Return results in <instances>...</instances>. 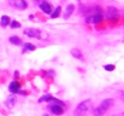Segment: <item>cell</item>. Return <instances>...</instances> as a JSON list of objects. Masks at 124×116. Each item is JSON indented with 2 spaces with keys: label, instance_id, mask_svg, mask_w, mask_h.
I'll list each match as a JSON object with an SVG mask.
<instances>
[{
  "label": "cell",
  "instance_id": "cell-7",
  "mask_svg": "<svg viewBox=\"0 0 124 116\" xmlns=\"http://www.w3.org/2000/svg\"><path fill=\"white\" fill-rule=\"evenodd\" d=\"M19 88H21V85H19V82H17V81L11 82V83H10V87H8L10 92H12V93L19 92Z\"/></svg>",
  "mask_w": 124,
  "mask_h": 116
},
{
  "label": "cell",
  "instance_id": "cell-19",
  "mask_svg": "<svg viewBox=\"0 0 124 116\" xmlns=\"http://www.w3.org/2000/svg\"><path fill=\"white\" fill-rule=\"evenodd\" d=\"M105 69L107 71H112V70H115V65L113 64H107V65H105Z\"/></svg>",
  "mask_w": 124,
  "mask_h": 116
},
{
  "label": "cell",
  "instance_id": "cell-15",
  "mask_svg": "<svg viewBox=\"0 0 124 116\" xmlns=\"http://www.w3.org/2000/svg\"><path fill=\"white\" fill-rule=\"evenodd\" d=\"M52 99H53V97L51 94H45V96H42L41 98L39 99V102L40 103L41 102H52Z\"/></svg>",
  "mask_w": 124,
  "mask_h": 116
},
{
  "label": "cell",
  "instance_id": "cell-4",
  "mask_svg": "<svg viewBox=\"0 0 124 116\" xmlns=\"http://www.w3.org/2000/svg\"><path fill=\"white\" fill-rule=\"evenodd\" d=\"M8 2H10L11 6H13L16 9H19V10H24L28 6L25 0H8Z\"/></svg>",
  "mask_w": 124,
  "mask_h": 116
},
{
  "label": "cell",
  "instance_id": "cell-20",
  "mask_svg": "<svg viewBox=\"0 0 124 116\" xmlns=\"http://www.w3.org/2000/svg\"><path fill=\"white\" fill-rule=\"evenodd\" d=\"M119 98L124 100V91H123V92H119Z\"/></svg>",
  "mask_w": 124,
  "mask_h": 116
},
{
  "label": "cell",
  "instance_id": "cell-13",
  "mask_svg": "<svg viewBox=\"0 0 124 116\" xmlns=\"http://www.w3.org/2000/svg\"><path fill=\"white\" fill-rule=\"evenodd\" d=\"M71 54H72L75 58H77V59H82V53H81V51H80L78 48H74V50L71 51Z\"/></svg>",
  "mask_w": 124,
  "mask_h": 116
},
{
  "label": "cell",
  "instance_id": "cell-17",
  "mask_svg": "<svg viewBox=\"0 0 124 116\" xmlns=\"http://www.w3.org/2000/svg\"><path fill=\"white\" fill-rule=\"evenodd\" d=\"M35 50V46L33 44H25L24 45V52L25 51H34Z\"/></svg>",
  "mask_w": 124,
  "mask_h": 116
},
{
  "label": "cell",
  "instance_id": "cell-21",
  "mask_svg": "<svg viewBox=\"0 0 124 116\" xmlns=\"http://www.w3.org/2000/svg\"><path fill=\"white\" fill-rule=\"evenodd\" d=\"M43 116H48V115H43Z\"/></svg>",
  "mask_w": 124,
  "mask_h": 116
},
{
  "label": "cell",
  "instance_id": "cell-18",
  "mask_svg": "<svg viewBox=\"0 0 124 116\" xmlns=\"http://www.w3.org/2000/svg\"><path fill=\"white\" fill-rule=\"evenodd\" d=\"M10 24H11L12 28H19L21 27V23L17 22V21H12V22H10Z\"/></svg>",
  "mask_w": 124,
  "mask_h": 116
},
{
  "label": "cell",
  "instance_id": "cell-6",
  "mask_svg": "<svg viewBox=\"0 0 124 116\" xmlns=\"http://www.w3.org/2000/svg\"><path fill=\"white\" fill-rule=\"evenodd\" d=\"M102 21V15H101V12H96L95 15H93V16H90V17H88L87 18V22L88 23H93V24H95V23H99V22H101Z\"/></svg>",
  "mask_w": 124,
  "mask_h": 116
},
{
  "label": "cell",
  "instance_id": "cell-3",
  "mask_svg": "<svg viewBox=\"0 0 124 116\" xmlns=\"http://www.w3.org/2000/svg\"><path fill=\"white\" fill-rule=\"evenodd\" d=\"M118 17H119V12L116 7H112V6L107 7V10H106V18L107 19L116 21V19H118Z\"/></svg>",
  "mask_w": 124,
  "mask_h": 116
},
{
  "label": "cell",
  "instance_id": "cell-9",
  "mask_svg": "<svg viewBox=\"0 0 124 116\" xmlns=\"http://www.w3.org/2000/svg\"><path fill=\"white\" fill-rule=\"evenodd\" d=\"M51 111L53 113V114H55V115H62L63 114V108L60 107V105H58V104H54V105H51Z\"/></svg>",
  "mask_w": 124,
  "mask_h": 116
},
{
  "label": "cell",
  "instance_id": "cell-1",
  "mask_svg": "<svg viewBox=\"0 0 124 116\" xmlns=\"http://www.w3.org/2000/svg\"><path fill=\"white\" fill-rule=\"evenodd\" d=\"M112 104H113V100H112V99H105V100L100 104V107L94 110L95 116H101L102 114H105V113L110 109V107H111Z\"/></svg>",
  "mask_w": 124,
  "mask_h": 116
},
{
  "label": "cell",
  "instance_id": "cell-8",
  "mask_svg": "<svg viewBox=\"0 0 124 116\" xmlns=\"http://www.w3.org/2000/svg\"><path fill=\"white\" fill-rule=\"evenodd\" d=\"M40 9H41L45 13H52V7H51V5H49L48 2H46V1H42L41 4H40Z\"/></svg>",
  "mask_w": 124,
  "mask_h": 116
},
{
  "label": "cell",
  "instance_id": "cell-5",
  "mask_svg": "<svg viewBox=\"0 0 124 116\" xmlns=\"http://www.w3.org/2000/svg\"><path fill=\"white\" fill-rule=\"evenodd\" d=\"M24 34L30 36V38H36V39H40L41 38V32L39 29H34V28H28L24 30Z\"/></svg>",
  "mask_w": 124,
  "mask_h": 116
},
{
  "label": "cell",
  "instance_id": "cell-11",
  "mask_svg": "<svg viewBox=\"0 0 124 116\" xmlns=\"http://www.w3.org/2000/svg\"><path fill=\"white\" fill-rule=\"evenodd\" d=\"M10 22H11V19H10L8 16H2V17H1V21H0V24H1L2 27H6V26L10 24Z\"/></svg>",
  "mask_w": 124,
  "mask_h": 116
},
{
  "label": "cell",
  "instance_id": "cell-12",
  "mask_svg": "<svg viewBox=\"0 0 124 116\" xmlns=\"http://www.w3.org/2000/svg\"><path fill=\"white\" fill-rule=\"evenodd\" d=\"M15 103H16V98H15V97H8V98L6 99V102H5L6 107H8V108H12V107L15 105Z\"/></svg>",
  "mask_w": 124,
  "mask_h": 116
},
{
  "label": "cell",
  "instance_id": "cell-10",
  "mask_svg": "<svg viewBox=\"0 0 124 116\" xmlns=\"http://www.w3.org/2000/svg\"><path fill=\"white\" fill-rule=\"evenodd\" d=\"M74 10H75V6H74V5H68V7H66V10H65V12H64V18L68 19V18L71 16V13L74 12Z\"/></svg>",
  "mask_w": 124,
  "mask_h": 116
},
{
  "label": "cell",
  "instance_id": "cell-16",
  "mask_svg": "<svg viewBox=\"0 0 124 116\" xmlns=\"http://www.w3.org/2000/svg\"><path fill=\"white\" fill-rule=\"evenodd\" d=\"M10 42L13 44V45H19L21 44V39L18 38V36H11L10 38Z\"/></svg>",
  "mask_w": 124,
  "mask_h": 116
},
{
  "label": "cell",
  "instance_id": "cell-2",
  "mask_svg": "<svg viewBox=\"0 0 124 116\" xmlns=\"http://www.w3.org/2000/svg\"><path fill=\"white\" fill-rule=\"evenodd\" d=\"M90 108H92V102L89 99L88 100H84V102L80 103L77 105V108L75 110V114L76 115H84V114H87L90 110Z\"/></svg>",
  "mask_w": 124,
  "mask_h": 116
},
{
  "label": "cell",
  "instance_id": "cell-14",
  "mask_svg": "<svg viewBox=\"0 0 124 116\" xmlns=\"http://www.w3.org/2000/svg\"><path fill=\"white\" fill-rule=\"evenodd\" d=\"M60 11H62L60 6L55 7V10H54V11L51 13V17H52V18H57V17H59V16H60Z\"/></svg>",
  "mask_w": 124,
  "mask_h": 116
}]
</instances>
